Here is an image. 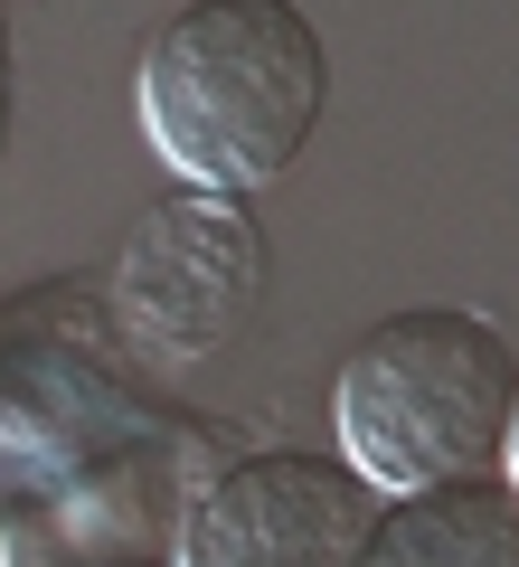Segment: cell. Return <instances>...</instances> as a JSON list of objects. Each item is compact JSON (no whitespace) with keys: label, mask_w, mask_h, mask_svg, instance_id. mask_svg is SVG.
Segmentation results:
<instances>
[{"label":"cell","mask_w":519,"mask_h":567,"mask_svg":"<svg viewBox=\"0 0 519 567\" xmlns=\"http://www.w3.org/2000/svg\"><path fill=\"white\" fill-rule=\"evenodd\" d=\"M264 284H274V246H264L246 189H208V181H180L170 199H152L114 256L123 331L160 369L218 360L264 312Z\"/></svg>","instance_id":"3957f363"},{"label":"cell","mask_w":519,"mask_h":567,"mask_svg":"<svg viewBox=\"0 0 519 567\" xmlns=\"http://www.w3.org/2000/svg\"><path fill=\"white\" fill-rule=\"evenodd\" d=\"M360 567H519V483L481 473V483L397 492Z\"/></svg>","instance_id":"5b68a950"},{"label":"cell","mask_w":519,"mask_h":567,"mask_svg":"<svg viewBox=\"0 0 519 567\" xmlns=\"http://www.w3.org/2000/svg\"><path fill=\"white\" fill-rule=\"evenodd\" d=\"M331 104V48L293 0H189L142 48V133L180 181L264 189Z\"/></svg>","instance_id":"6da1fadb"},{"label":"cell","mask_w":519,"mask_h":567,"mask_svg":"<svg viewBox=\"0 0 519 567\" xmlns=\"http://www.w3.org/2000/svg\"><path fill=\"white\" fill-rule=\"evenodd\" d=\"M500 473H510V483H519V406H510V454H500Z\"/></svg>","instance_id":"8992f818"},{"label":"cell","mask_w":519,"mask_h":567,"mask_svg":"<svg viewBox=\"0 0 519 567\" xmlns=\"http://www.w3.org/2000/svg\"><path fill=\"white\" fill-rule=\"evenodd\" d=\"M387 502L350 454L264 445L189 511V567H360Z\"/></svg>","instance_id":"277c9868"},{"label":"cell","mask_w":519,"mask_h":567,"mask_svg":"<svg viewBox=\"0 0 519 567\" xmlns=\"http://www.w3.org/2000/svg\"><path fill=\"white\" fill-rule=\"evenodd\" d=\"M510 406H519V350L491 312L463 303H406L369 322L340 350L331 379L340 454L378 492H435L500 473Z\"/></svg>","instance_id":"7a4b0ae2"}]
</instances>
